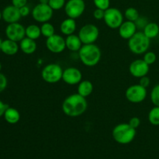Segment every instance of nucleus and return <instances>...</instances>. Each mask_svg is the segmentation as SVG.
Returning <instances> with one entry per match:
<instances>
[{
	"label": "nucleus",
	"mask_w": 159,
	"mask_h": 159,
	"mask_svg": "<svg viewBox=\"0 0 159 159\" xmlns=\"http://www.w3.org/2000/svg\"><path fill=\"white\" fill-rule=\"evenodd\" d=\"M39 2H40L39 3H42V4H48L49 0H39Z\"/></svg>",
	"instance_id": "ea45409f"
},
{
	"label": "nucleus",
	"mask_w": 159,
	"mask_h": 159,
	"mask_svg": "<svg viewBox=\"0 0 159 159\" xmlns=\"http://www.w3.org/2000/svg\"><path fill=\"white\" fill-rule=\"evenodd\" d=\"M20 49L22 52L25 54H33L37 48V42L35 40L29 38V37H24L21 41L20 42Z\"/></svg>",
	"instance_id": "a211bd4d"
},
{
	"label": "nucleus",
	"mask_w": 159,
	"mask_h": 159,
	"mask_svg": "<svg viewBox=\"0 0 159 159\" xmlns=\"http://www.w3.org/2000/svg\"><path fill=\"white\" fill-rule=\"evenodd\" d=\"M137 30L138 29L134 22L129 21V20L123 22L122 24L118 28L120 37L124 40H129L136 34Z\"/></svg>",
	"instance_id": "dca6fc26"
},
{
	"label": "nucleus",
	"mask_w": 159,
	"mask_h": 159,
	"mask_svg": "<svg viewBox=\"0 0 159 159\" xmlns=\"http://www.w3.org/2000/svg\"><path fill=\"white\" fill-rule=\"evenodd\" d=\"M77 28V24L75 19L68 17L64 20L60 25V30L62 34L65 36H69L73 34Z\"/></svg>",
	"instance_id": "aec40b11"
},
{
	"label": "nucleus",
	"mask_w": 159,
	"mask_h": 159,
	"mask_svg": "<svg viewBox=\"0 0 159 159\" xmlns=\"http://www.w3.org/2000/svg\"><path fill=\"white\" fill-rule=\"evenodd\" d=\"M65 0H49L48 5L51 6L53 10H60L65 6Z\"/></svg>",
	"instance_id": "c756f323"
},
{
	"label": "nucleus",
	"mask_w": 159,
	"mask_h": 159,
	"mask_svg": "<svg viewBox=\"0 0 159 159\" xmlns=\"http://www.w3.org/2000/svg\"><path fill=\"white\" fill-rule=\"evenodd\" d=\"M148 121L153 126H159V107H155L151 109L148 113Z\"/></svg>",
	"instance_id": "a878e982"
},
{
	"label": "nucleus",
	"mask_w": 159,
	"mask_h": 159,
	"mask_svg": "<svg viewBox=\"0 0 159 159\" xmlns=\"http://www.w3.org/2000/svg\"><path fill=\"white\" fill-rule=\"evenodd\" d=\"M20 50V45L18 44V42H16L14 40L6 39L2 40L1 44V51L8 56H13L18 53Z\"/></svg>",
	"instance_id": "f3484780"
},
{
	"label": "nucleus",
	"mask_w": 159,
	"mask_h": 159,
	"mask_svg": "<svg viewBox=\"0 0 159 159\" xmlns=\"http://www.w3.org/2000/svg\"><path fill=\"white\" fill-rule=\"evenodd\" d=\"M124 17L127 20L135 22L140 17V14L137 9L134 7H129L124 12Z\"/></svg>",
	"instance_id": "bb28decb"
},
{
	"label": "nucleus",
	"mask_w": 159,
	"mask_h": 159,
	"mask_svg": "<svg viewBox=\"0 0 159 159\" xmlns=\"http://www.w3.org/2000/svg\"><path fill=\"white\" fill-rule=\"evenodd\" d=\"M64 8L67 16L76 20L85 12V3L84 0H68Z\"/></svg>",
	"instance_id": "9d476101"
},
{
	"label": "nucleus",
	"mask_w": 159,
	"mask_h": 159,
	"mask_svg": "<svg viewBox=\"0 0 159 159\" xmlns=\"http://www.w3.org/2000/svg\"><path fill=\"white\" fill-rule=\"evenodd\" d=\"M2 19V11H0V20Z\"/></svg>",
	"instance_id": "a19ab883"
},
{
	"label": "nucleus",
	"mask_w": 159,
	"mask_h": 159,
	"mask_svg": "<svg viewBox=\"0 0 159 159\" xmlns=\"http://www.w3.org/2000/svg\"><path fill=\"white\" fill-rule=\"evenodd\" d=\"M8 81L6 76L0 72V93H2L7 87Z\"/></svg>",
	"instance_id": "473e14b6"
},
{
	"label": "nucleus",
	"mask_w": 159,
	"mask_h": 159,
	"mask_svg": "<svg viewBox=\"0 0 159 159\" xmlns=\"http://www.w3.org/2000/svg\"><path fill=\"white\" fill-rule=\"evenodd\" d=\"M93 3L97 9L107 10L110 8V0H93Z\"/></svg>",
	"instance_id": "7c9ffc66"
},
{
	"label": "nucleus",
	"mask_w": 159,
	"mask_h": 159,
	"mask_svg": "<svg viewBox=\"0 0 159 159\" xmlns=\"http://www.w3.org/2000/svg\"><path fill=\"white\" fill-rule=\"evenodd\" d=\"M151 101L154 106L159 107V84L155 85L150 94Z\"/></svg>",
	"instance_id": "cd10ccee"
},
{
	"label": "nucleus",
	"mask_w": 159,
	"mask_h": 159,
	"mask_svg": "<svg viewBox=\"0 0 159 159\" xmlns=\"http://www.w3.org/2000/svg\"><path fill=\"white\" fill-rule=\"evenodd\" d=\"M62 80L70 85H79L82 81V73L79 68L69 67L63 71Z\"/></svg>",
	"instance_id": "ddd939ff"
},
{
	"label": "nucleus",
	"mask_w": 159,
	"mask_h": 159,
	"mask_svg": "<svg viewBox=\"0 0 159 159\" xmlns=\"http://www.w3.org/2000/svg\"><path fill=\"white\" fill-rule=\"evenodd\" d=\"M65 43H66V48L73 52H77V51L79 52V51L83 45L79 35H75L74 34L67 36V37L65 38Z\"/></svg>",
	"instance_id": "6ab92c4d"
},
{
	"label": "nucleus",
	"mask_w": 159,
	"mask_h": 159,
	"mask_svg": "<svg viewBox=\"0 0 159 159\" xmlns=\"http://www.w3.org/2000/svg\"><path fill=\"white\" fill-rule=\"evenodd\" d=\"M150 79L147 75L140 78L139 84L141 85H142L143 87H144V88H148L149 86V85H150Z\"/></svg>",
	"instance_id": "c9c22d12"
},
{
	"label": "nucleus",
	"mask_w": 159,
	"mask_h": 159,
	"mask_svg": "<svg viewBox=\"0 0 159 159\" xmlns=\"http://www.w3.org/2000/svg\"><path fill=\"white\" fill-rule=\"evenodd\" d=\"M3 116H4L5 120L9 124H17L20 120V112H19L16 108L10 107H9L6 109Z\"/></svg>",
	"instance_id": "412c9836"
},
{
	"label": "nucleus",
	"mask_w": 159,
	"mask_h": 159,
	"mask_svg": "<svg viewBox=\"0 0 159 159\" xmlns=\"http://www.w3.org/2000/svg\"><path fill=\"white\" fill-rule=\"evenodd\" d=\"M27 4V0H12V5L17 8H21L23 6H26Z\"/></svg>",
	"instance_id": "e433bc0d"
},
{
	"label": "nucleus",
	"mask_w": 159,
	"mask_h": 159,
	"mask_svg": "<svg viewBox=\"0 0 159 159\" xmlns=\"http://www.w3.org/2000/svg\"><path fill=\"white\" fill-rule=\"evenodd\" d=\"M149 66L150 65H148L143 59H137L130 63L129 71L132 76L140 79L148 74Z\"/></svg>",
	"instance_id": "4468645a"
},
{
	"label": "nucleus",
	"mask_w": 159,
	"mask_h": 159,
	"mask_svg": "<svg viewBox=\"0 0 159 159\" xmlns=\"http://www.w3.org/2000/svg\"><path fill=\"white\" fill-rule=\"evenodd\" d=\"M2 40L0 38V51H1V44H2Z\"/></svg>",
	"instance_id": "79ce46f5"
},
{
	"label": "nucleus",
	"mask_w": 159,
	"mask_h": 159,
	"mask_svg": "<svg viewBox=\"0 0 159 159\" xmlns=\"http://www.w3.org/2000/svg\"><path fill=\"white\" fill-rule=\"evenodd\" d=\"M79 57L84 65L94 67L100 61L102 52L100 48L95 43L83 44L79 51Z\"/></svg>",
	"instance_id": "f03ea898"
},
{
	"label": "nucleus",
	"mask_w": 159,
	"mask_h": 159,
	"mask_svg": "<svg viewBox=\"0 0 159 159\" xmlns=\"http://www.w3.org/2000/svg\"><path fill=\"white\" fill-rule=\"evenodd\" d=\"M147 88L140 84H134L127 89L125 92L126 99L132 103H140L145 100L147 97Z\"/></svg>",
	"instance_id": "6e6552de"
},
{
	"label": "nucleus",
	"mask_w": 159,
	"mask_h": 159,
	"mask_svg": "<svg viewBox=\"0 0 159 159\" xmlns=\"http://www.w3.org/2000/svg\"><path fill=\"white\" fill-rule=\"evenodd\" d=\"M41 30L40 27L36 24H30L26 27V37L32 39V40H37L41 36Z\"/></svg>",
	"instance_id": "b1692460"
},
{
	"label": "nucleus",
	"mask_w": 159,
	"mask_h": 159,
	"mask_svg": "<svg viewBox=\"0 0 159 159\" xmlns=\"http://www.w3.org/2000/svg\"><path fill=\"white\" fill-rule=\"evenodd\" d=\"M63 71L61 65L56 63H51L45 65L41 71V77L44 82L54 84L62 79Z\"/></svg>",
	"instance_id": "39448f33"
},
{
	"label": "nucleus",
	"mask_w": 159,
	"mask_h": 159,
	"mask_svg": "<svg viewBox=\"0 0 159 159\" xmlns=\"http://www.w3.org/2000/svg\"><path fill=\"white\" fill-rule=\"evenodd\" d=\"M135 25L137 26V29L138 30H144V28L145 27L146 25L149 23L148 20L145 18V17L140 16L136 21L134 22Z\"/></svg>",
	"instance_id": "2f4dec72"
},
{
	"label": "nucleus",
	"mask_w": 159,
	"mask_h": 159,
	"mask_svg": "<svg viewBox=\"0 0 159 159\" xmlns=\"http://www.w3.org/2000/svg\"><path fill=\"white\" fill-rule=\"evenodd\" d=\"M99 28L92 23L84 25L79 32V37L83 44L95 43L99 38Z\"/></svg>",
	"instance_id": "1a4fd4ad"
},
{
	"label": "nucleus",
	"mask_w": 159,
	"mask_h": 159,
	"mask_svg": "<svg viewBox=\"0 0 159 159\" xmlns=\"http://www.w3.org/2000/svg\"><path fill=\"white\" fill-rule=\"evenodd\" d=\"M1 70H2V63L0 62V72H1Z\"/></svg>",
	"instance_id": "37998d69"
},
{
	"label": "nucleus",
	"mask_w": 159,
	"mask_h": 159,
	"mask_svg": "<svg viewBox=\"0 0 159 159\" xmlns=\"http://www.w3.org/2000/svg\"><path fill=\"white\" fill-rule=\"evenodd\" d=\"M6 37L16 42H20L26 37V27L17 23H9L5 30Z\"/></svg>",
	"instance_id": "9b49d317"
},
{
	"label": "nucleus",
	"mask_w": 159,
	"mask_h": 159,
	"mask_svg": "<svg viewBox=\"0 0 159 159\" xmlns=\"http://www.w3.org/2000/svg\"><path fill=\"white\" fill-rule=\"evenodd\" d=\"M8 107H9V106H8L7 104L3 102L2 100H0V117L4 115L5 112H6V109H7Z\"/></svg>",
	"instance_id": "58836bf2"
},
{
	"label": "nucleus",
	"mask_w": 159,
	"mask_h": 159,
	"mask_svg": "<svg viewBox=\"0 0 159 159\" xmlns=\"http://www.w3.org/2000/svg\"><path fill=\"white\" fill-rule=\"evenodd\" d=\"M40 30H41L42 36H43L46 38H48V37H51L54 34H55L54 26L51 23H49V22L42 23L41 26H40Z\"/></svg>",
	"instance_id": "393cba45"
},
{
	"label": "nucleus",
	"mask_w": 159,
	"mask_h": 159,
	"mask_svg": "<svg viewBox=\"0 0 159 159\" xmlns=\"http://www.w3.org/2000/svg\"><path fill=\"white\" fill-rule=\"evenodd\" d=\"M104 15H105V10L97 9V8H96L94 10V12H93V16H94V18L97 20H103Z\"/></svg>",
	"instance_id": "72a5a7b5"
},
{
	"label": "nucleus",
	"mask_w": 159,
	"mask_h": 159,
	"mask_svg": "<svg viewBox=\"0 0 159 159\" xmlns=\"http://www.w3.org/2000/svg\"><path fill=\"white\" fill-rule=\"evenodd\" d=\"M93 92V84L89 80H82L78 85L77 93L83 97L89 96Z\"/></svg>",
	"instance_id": "4be33fe9"
},
{
	"label": "nucleus",
	"mask_w": 159,
	"mask_h": 159,
	"mask_svg": "<svg viewBox=\"0 0 159 159\" xmlns=\"http://www.w3.org/2000/svg\"><path fill=\"white\" fill-rule=\"evenodd\" d=\"M54 10L48 4L39 3L35 6L31 11L33 19L37 23H43L49 22L52 19Z\"/></svg>",
	"instance_id": "0eeeda50"
},
{
	"label": "nucleus",
	"mask_w": 159,
	"mask_h": 159,
	"mask_svg": "<svg viewBox=\"0 0 159 159\" xmlns=\"http://www.w3.org/2000/svg\"><path fill=\"white\" fill-rule=\"evenodd\" d=\"M128 124H130L132 127L137 129L139 127L140 124H141V120H140V118L137 117V116H133V117H131L130 119Z\"/></svg>",
	"instance_id": "f704fd0d"
},
{
	"label": "nucleus",
	"mask_w": 159,
	"mask_h": 159,
	"mask_svg": "<svg viewBox=\"0 0 159 159\" xmlns=\"http://www.w3.org/2000/svg\"><path fill=\"white\" fill-rule=\"evenodd\" d=\"M143 33L150 40L155 38V37H158L159 34V26L156 23L149 22L143 30Z\"/></svg>",
	"instance_id": "5701e85b"
},
{
	"label": "nucleus",
	"mask_w": 159,
	"mask_h": 159,
	"mask_svg": "<svg viewBox=\"0 0 159 159\" xmlns=\"http://www.w3.org/2000/svg\"><path fill=\"white\" fill-rule=\"evenodd\" d=\"M150 39L145 36L143 31H137L136 34L128 40V48L134 54H144L150 47Z\"/></svg>",
	"instance_id": "20e7f679"
},
{
	"label": "nucleus",
	"mask_w": 159,
	"mask_h": 159,
	"mask_svg": "<svg viewBox=\"0 0 159 159\" xmlns=\"http://www.w3.org/2000/svg\"><path fill=\"white\" fill-rule=\"evenodd\" d=\"M143 60L146 62L148 65H153L157 60V56L155 52L153 51H147L144 54V57Z\"/></svg>",
	"instance_id": "c85d7f7f"
},
{
	"label": "nucleus",
	"mask_w": 159,
	"mask_h": 159,
	"mask_svg": "<svg viewBox=\"0 0 159 159\" xmlns=\"http://www.w3.org/2000/svg\"><path fill=\"white\" fill-rule=\"evenodd\" d=\"M137 134L136 129L128 123H121L113 128L112 135L116 142L120 144H128L134 141Z\"/></svg>",
	"instance_id": "7ed1b4c3"
},
{
	"label": "nucleus",
	"mask_w": 159,
	"mask_h": 159,
	"mask_svg": "<svg viewBox=\"0 0 159 159\" xmlns=\"http://www.w3.org/2000/svg\"><path fill=\"white\" fill-rule=\"evenodd\" d=\"M20 12L22 17H26L30 15V9L29 6L26 5V6L20 8Z\"/></svg>",
	"instance_id": "4c0bfd02"
},
{
	"label": "nucleus",
	"mask_w": 159,
	"mask_h": 159,
	"mask_svg": "<svg viewBox=\"0 0 159 159\" xmlns=\"http://www.w3.org/2000/svg\"><path fill=\"white\" fill-rule=\"evenodd\" d=\"M46 48L51 53L60 54L66 49L65 39L59 34H54L47 38Z\"/></svg>",
	"instance_id": "f8f14e48"
},
{
	"label": "nucleus",
	"mask_w": 159,
	"mask_h": 159,
	"mask_svg": "<svg viewBox=\"0 0 159 159\" xmlns=\"http://www.w3.org/2000/svg\"><path fill=\"white\" fill-rule=\"evenodd\" d=\"M87 107L88 102L86 99L79 93H75L67 96L61 105L63 113L69 117L80 116L86 111Z\"/></svg>",
	"instance_id": "f257e3e1"
},
{
	"label": "nucleus",
	"mask_w": 159,
	"mask_h": 159,
	"mask_svg": "<svg viewBox=\"0 0 159 159\" xmlns=\"http://www.w3.org/2000/svg\"><path fill=\"white\" fill-rule=\"evenodd\" d=\"M103 20L110 29H118L124 22V15L117 8L110 7L105 10Z\"/></svg>",
	"instance_id": "423d86ee"
},
{
	"label": "nucleus",
	"mask_w": 159,
	"mask_h": 159,
	"mask_svg": "<svg viewBox=\"0 0 159 159\" xmlns=\"http://www.w3.org/2000/svg\"><path fill=\"white\" fill-rule=\"evenodd\" d=\"M2 20L7 23H17L22 18L20 9L14 6L13 5L6 6L2 11Z\"/></svg>",
	"instance_id": "2eb2a0df"
}]
</instances>
